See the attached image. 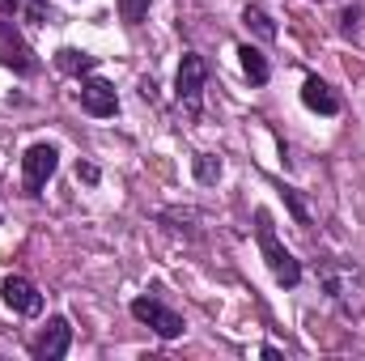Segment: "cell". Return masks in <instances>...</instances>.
Wrapping results in <instances>:
<instances>
[{
  "label": "cell",
  "mask_w": 365,
  "mask_h": 361,
  "mask_svg": "<svg viewBox=\"0 0 365 361\" xmlns=\"http://www.w3.org/2000/svg\"><path fill=\"white\" fill-rule=\"evenodd\" d=\"M319 285H323V293L331 298V306L340 315L353 319V315L365 310V280L349 260H323L319 264Z\"/></svg>",
  "instance_id": "6da1fadb"
},
{
  "label": "cell",
  "mask_w": 365,
  "mask_h": 361,
  "mask_svg": "<svg viewBox=\"0 0 365 361\" xmlns=\"http://www.w3.org/2000/svg\"><path fill=\"white\" fill-rule=\"evenodd\" d=\"M255 238H259V251H264V260H268L272 276L284 285V289H293V285L302 280V264H297V255H293V251L276 238L268 208H259V213H255Z\"/></svg>",
  "instance_id": "7a4b0ae2"
},
{
  "label": "cell",
  "mask_w": 365,
  "mask_h": 361,
  "mask_svg": "<svg viewBox=\"0 0 365 361\" xmlns=\"http://www.w3.org/2000/svg\"><path fill=\"white\" fill-rule=\"evenodd\" d=\"M204 77H208V68H204V60L195 56V51H187L179 64V77H175V98H179V106L187 115H200V98H204Z\"/></svg>",
  "instance_id": "3957f363"
},
{
  "label": "cell",
  "mask_w": 365,
  "mask_h": 361,
  "mask_svg": "<svg viewBox=\"0 0 365 361\" xmlns=\"http://www.w3.org/2000/svg\"><path fill=\"white\" fill-rule=\"evenodd\" d=\"M132 315H136L140 323H149L162 340H179L182 336V315L170 310L162 298H136V302H132Z\"/></svg>",
  "instance_id": "277c9868"
},
{
  "label": "cell",
  "mask_w": 365,
  "mask_h": 361,
  "mask_svg": "<svg viewBox=\"0 0 365 361\" xmlns=\"http://www.w3.org/2000/svg\"><path fill=\"white\" fill-rule=\"evenodd\" d=\"M56 166H60V149L56 145H30L26 149V158H21V171H26V195H38L47 179L56 175Z\"/></svg>",
  "instance_id": "5b68a950"
},
{
  "label": "cell",
  "mask_w": 365,
  "mask_h": 361,
  "mask_svg": "<svg viewBox=\"0 0 365 361\" xmlns=\"http://www.w3.org/2000/svg\"><path fill=\"white\" fill-rule=\"evenodd\" d=\"M68 345H73V323L64 319V315H56L38 336H34V345H30V353L38 361H60L68 353Z\"/></svg>",
  "instance_id": "8992f818"
},
{
  "label": "cell",
  "mask_w": 365,
  "mask_h": 361,
  "mask_svg": "<svg viewBox=\"0 0 365 361\" xmlns=\"http://www.w3.org/2000/svg\"><path fill=\"white\" fill-rule=\"evenodd\" d=\"M0 298H4V306L17 310V315H43V293H38L26 276H4Z\"/></svg>",
  "instance_id": "52a82bcc"
},
{
  "label": "cell",
  "mask_w": 365,
  "mask_h": 361,
  "mask_svg": "<svg viewBox=\"0 0 365 361\" xmlns=\"http://www.w3.org/2000/svg\"><path fill=\"white\" fill-rule=\"evenodd\" d=\"M0 64L13 68V73H34V68H38L34 56H30V47H26V39H21L9 21H0Z\"/></svg>",
  "instance_id": "ba28073f"
},
{
  "label": "cell",
  "mask_w": 365,
  "mask_h": 361,
  "mask_svg": "<svg viewBox=\"0 0 365 361\" xmlns=\"http://www.w3.org/2000/svg\"><path fill=\"white\" fill-rule=\"evenodd\" d=\"M81 111H90V115H98V119L115 115V111H119V93H115V86L102 81V77L81 81Z\"/></svg>",
  "instance_id": "9c48e42d"
},
{
  "label": "cell",
  "mask_w": 365,
  "mask_h": 361,
  "mask_svg": "<svg viewBox=\"0 0 365 361\" xmlns=\"http://www.w3.org/2000/svg\"><path fill=\"white\" fill-rule=\"evenodd\" d=\"M302 102H306L310 111H319V115H340V98H336V90H331L327 81H319V77H306Z\"/></svg>",
  "instance_id": "30bf717a"
},
{
  "label": "cell",
  "mask_w": 365,
  "mask_h": 361,
  "mask_svg": "<svg viewBox=\"0 0 365 361\" xmlns=\"http://www.w3.org/2000/svg\"><path fill=\"white\" fill-rule=\"evenodd\" d=\"M238 60H242V73H247V81H251V86H264V81L272 77V68H268V56H264L259 47L242 43V47H238Z\"/></svg>",
  "instance_id": "8fae6325"
},
{
  "label": "cell",
  "mask_w": 365,
  "mask_h": 361,
  "mask_svg": "<svg viewBox=\"0 0 365 361\" xmlns=\"http://www.w3.org/2000/svg\"><path fill=\"white\" fill-rule=\"evenodd\" d=\"M56 68H60V73H68V77H86V73L98 68V56L77 51V47H64V51H56Z\"/></svg>",
  "instance_id": "7c38bea8"
},
{
  "label": "cell",
  "mask_w": 365,
  "mask_h": 361,
  "mask_svg": "<svg viewBox=\"0 0 365 361\" xmlns=\"http://www.w3.org/2000/svg\"><path fill=\"white\" fill-rule=\"evenodd\" d=\"M242 21H247V26H251V30H255L259 39H268V43L276 39V26H272V17H268L264 9H255V4H247V13H242Z\"/></svg>",
  "instance_id": "4fadbf2b"
},
{
  "label": "cell",
  "mask_w": 365,
  "mask_h": 361,
  "mask_svg": "<svg viewBox=\"0 0 365 361\" xmlns=\"http://www.w3.org/2000/svg\"><path fill=\"white\" fill-rule=\"evenodd\" d=\"M191 171H195V179H200V183H217V179H221V158L200 153V158L191 162Z\"/></svg>",
  "instance_id": "5bb4252c"
},
{
  "label": "cell",
  "mask_w": 365,
  "mask_h": 361,
  "mask_svg": "<svg viewBox=\"0 0 365 361\" xmlns=\"http://www.w3.org/2000/svg\"><path fill=\"white\" fill-rule=\"evenodd\" d=\"M119 17H123L128 26H140V21L149 17V0H119Z\"/></svg>",
  "instance_id": "9a60e30c"
},
{
  "label": "cell",
  "mask_w": 365,
  "mask_h": 361,
  "mask_svg": "<svg viewBox=\"0 0 365 361\" xmlns=\"http://www.w3.org/2000/svg\"><path fill=\"white\" fill-rule=\"evenodd\" d=\"M357 17H361V9H344L340 13V30L344 34H357Z\"/></svg>",
  "instance_id": "2e32d148"
},
{
  "label": "cell",
  "mask_w": 365,
  "mask_h": 361,
  "mask_svg": "<svg viewBox=\"0 0 365 361\" xmlns=\"http://www.w3.org/2000/svg\"><path fill=\"white\" fill-rule=\"evenodd\" d=\"M26 17H30V21H43V17H47V4H43V0H26Z\"/></svg>",
  "instance_id": "e0dca14e"
},
{
  "label": "cell",
  "mask_w": 365,
  "mask_h": 361,
  "mask_svg": "<svg viewBox=\"0 0 365 361\" xmlns=\"http://www.w3.org/2000/svg\"><path fill=\"white\" fill-rule=\"evenodd\" d=\"M77 179H86V183H98V166H90V162H81V166H77Z\"/></svg>",
  "instance_id": "ac0fdd59"
}]
</instances>
